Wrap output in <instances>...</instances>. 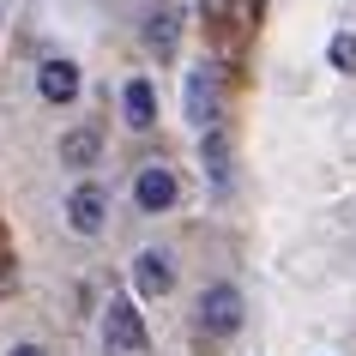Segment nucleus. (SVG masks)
Instances as JSON below:
<instances>
[{
  "instance_id": "obj_4",
  "label": "nucleus",
  "mask_w": 356,
  "mask_h": 356,
  "mask_svg": "<svg viewBox=\"0 0 356 356\" xmlns=\"http://www.w3.org/2000/svg\"><path fill=\"white\" fill-rule=\"evenodd\" d=\"M67 224H73L79 236H97V229L109 224V193L97 188V181H85V188L67 200Z\"/></svg>"
},
{
  "instance_id": "obj_12",
  "label": "nucleus",
  "mask_w": 356,
  "mask_h": 356,
  "mask_svg": "<svg viewBox=\"0 0 356 356\" xmlns=\"http://www.w3.org/2000/svg\"><path fill=\"white\" fill-rule=\"evenodd\" d=\"M326 60H332L338 73H356V37H332V49H326Z\"/></svg>"
},
{
  "instance_id": "obj_8",
  "label": "nucleus",
  "mask_w": 356,
  "mask_h": 356,
  "mask_svg": "<svg viewBox=\"0 0 356 356\" xmlns=\"http://www.w3.org/2000/svg\"><path fill=\"white\" fill-rule=\"evenodd\" d=\"M200 163L211 169V181H218V188L229 181V133L218 127V121H211V127H200Z\"/></svg>"
},
{
  "instance_id": "obj_2",
  "label": "nucleus",
  "mask_w": 356,
  "mask_h": 356,
  "mask_svg": "<svg viewBox=\"0 0 356 356\" xmlns=\"http://www.w3.org/2000/svg\"><path fill=\"white\" fill-rule=\"evenodd\" d=\"M103 350L109 356H139L145 350V320L127 296H109V314H103Z\"/></svg>"
},
{
  "instance_id": "obj_11",
  "label": "nucleus",
  "mask_w": 356,
  "mask_h": 356,
  "mask_svg": "<svg viewBox=\"0 0 356 356\" xmlns=\"http://www.w3.org/2000/svg\"><path fill=\"white\" fill-rule=\"evenodd\" d=\"M175 37H181V13H169V6H163V13H151V24H145V42H151V49H157V55H175Z\"/></svg>"
},
{
  "instance_id": "obj_7",
  "label": "nucleus",
  "mask_w": 356,
  "mask_h": 356,
  "mask_svg": "<svg viewBox=\"0 0 356 356\" xmlns=\"http://www.w3.org/2000/svg\"><path fill=\"white\" fill-rule=\"evenodd\" d=\"M97 157H103V139H97V127L60 133V163H67V169H91Z\"/></svg>"
},
{
  "instance_id": "obj_14",
  "label": "nucleus",
  "mask_w": 356,
  "mask_h": 356,
  "mask_svg": "<svg viewBox=\"0 0 356 356\" xmlns=\"http://www.w3.org/2000/svg\"><path fill=\"white\" fill-rule=\"evenodd\" d=\"M13 356H49V350H42V344H19Z\"/></svg>"
},
{
  "instance_id": "obj_13",
  "label": "nucleus",
  "mask_w": 356,
  "mask_h": 356,
  "mask_svg": "<svg viewBox=\"0 0 356 356\" xmlns=\"http://www.w3.org/2000/svg\"><path fill=\"white\" fill-rule=\"evenodd\" d=\"M200 13H206V24H224L229 19V0H200Z\"/></svg>"
},
{
  "instance_id": "obj_10",
  "label": "nucleus",
  "mask_w": 356,
  "mask_h": 356,
  "mask_svg": "<svg viewBox=\"0 0 356 356\" xmlns=\"http://www.w3.org/2000/svg\"><path fill=\"white\" fill-rule=\"evenodd\" d=\"M188 115H193V127H211V121H218V91H211L206 73L188 79Z\"/></svg>"
},
{
  "instance_id": "obj_1",
  "label": "nucleus",
  "mask_w": 356,
  "mask_h": 356,
  "mask_svg": "<svg viewBox=\"0 0 356 356\" xmlns=\"http://www.w3.org/2000/svg\"><path fill=\"white\" fill-rule=\"evenodd\" d=\"M242 320H248V302H242L236 284H211L206 296H200V332L229 338V332H242Z\"/></svg>"
},
{
  "instance_id": "obj_6",
  "label": "nucleus",
  "mask_w": 356,
  "mask_h": 356,
  "mask_svg": "<svg viewBox=\"0 0 356 356\" xmlns=\"http://www.w3.org/2000/svg\"><path fill=\"white\" fill-rule=\"evenodd\" d=\"M133 278H139V290H145V296H163L169 284H175V266H169L163 248H145V254H139V266H133Z\"/></svg>"
},
{
  "instance_id": "obj_5",
  "label": "nucleus",
  "mask_w": 356,
  "mask_h": 356,
  "mask_svg": "<svg viewBox=\"0 0 356 356\" xmlns=\"http://www.w3.org/2000/svg\"><path fill=\"white\" fill-rule=\"evenodd\" d=\"M37 91L49 97V103H73L79 97V67L73 60H42L37 67Z\"/></svg>"
},
{
  "instance_id": "obj_3",
  "label": "nucleus",
  "mask_w": 356,
  "mask_h": 356,
  "mask_svg": "<svg viewBox=\"0 0 356 356\" xmlns=\"http://www.w3.org/2000/svg\"><path fill=\"white\" fill-rule=\"evenodd\" d=\"M175 200H181V181H175L163 163H145L139 175H133V206L139 211H169Z\"/></svg>"
},
{
  "instance_id": "obj_9",
  "label": "nucleus",
  "mask_w": 356,
  "mask_h": 356,
  "mask_svg": "<svg viewBox=\"0 0 356 356\" xmlns=\"http://www.w3.org/2000/svg\"><path fill=\"white\" fill-rule=\"evenodd\" d=\"M121 109H127V127L145 133L151 121H157V91H151V79H133L127 97H121Z\"/></svg>"
}]
</instances>
